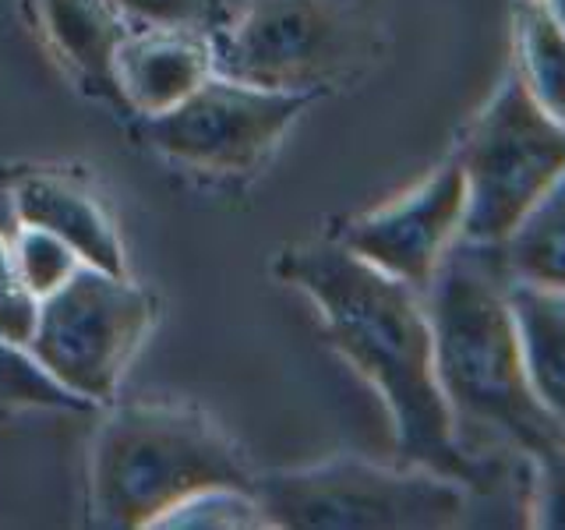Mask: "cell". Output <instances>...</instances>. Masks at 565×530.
Wrapping results in <instances>:
<instances>
[{
	"label": "cell",
	"instance_id": "obj_18",
	"mask_svg": "<svg viewBox=\"0 0 565 530\" xmlns=\"http://www.w3.org/2000/svg\"><path fill=\"white\" fill-rule=\"evenodd\" d=\"M18 265H22L29 290L43 300L50 290H57L64 279L75 276L78 265L85 262L75 255V247H67L61 237H53L50 230L22 223V230H18Z\"/></svg>",
	"mask_w": 565,
	"mask_h": 530
},
{
	"label": "cell",
	"instance_id": "obj_4",
	"mask_svg": "<svg viewBox=\"0 0 565 530\" xmlns=\"http://www.w3.org/2000/svg\"><path fill=\"white\" fill-rule=\"evenodd\" d=\"M252 499L265 527L441 530L463 523L470 488L428 467L335 456L305 470L252 477Z\"/></svg>",
	"mask_w": 565,
	"mask_h": 530
},
{
	"label": "cell",
	"instance_id": "obj_6",
	"mask_svg": "<svg viewBox=\"0 0 565 530\" xmlns=\"http://www.w3.org/2000/svg\"><path fill=\"white\" fill-rule=\"evenodd\" d=\"M467 177L463 244L494 247L565 173V124L530 96L509 67L456 149Z\"/></svg>",
	"mask_w": 565,
	"mask_h": 530
},
{
	"label": "cell",
	"instance_id": "obj_16",
	"mask_svg": "<svg viewBox=\"0 0 565 530\" xmlns=\"http://www.w3.org/2000/svg\"><path fill=\"white\" fill-rule=\"evenodd\" d=\"M11 173H0V343L25 350L40 315V297L29 290V283L18 265V209L11 199Z\"/></svg>",
	"mask_w": 565,
	"mask_h": 530
},
{
	"label": "cell",
	"instance_id": "obj_12",
	"mask_svg": "<svg viewBox=\"0 0 565 530\" xmlns=\"http://www.w3.org/2000/svg\"><path fill=\"white\" fill-rule=\"evenodd\" d=\"M43 29L61 57L75 64L78 75L110 99L117 93V50L128 40V14L110 0H40Z\"/></svg>",
	"mask_w": 565,
	"mask_h": 530
},
{
	"label": "cell",
	"instance_id": "obj_14",
	"mask_svg": "<svg viewBox=\"0 0 565 530\" xmlns=\"http://www.w3.org/2000/svg\"><path fill=\"white\" fill-rule=\"evenodd\" d=\"M484 255L509 283L565 294V173L502 244L484 247Z\"/></svg>",
	"mask_w": 565,
	"mask_h": 530
},
{
	"label": "cell",
	"instance_id": "obj_7",
	"mask_svg": "<svg viewBox=\"0 0 565 530\" xmlns=\"http://www.w3.org/2000/svg\"><path fill=\"white\" fill-rule=\"evenodd\" d=\"M156 322V300L128 276L78 265L57 290L40 300L29 358L64 393L88 406L110 403L124 368Z\"/></svg>",
	"mask_w": 565,
	"mask_h": 530
},
{
	"label": "cell",
	"instance_id": "obj_9",
	"mask_svg": "<svg viewBox=\"0 0 565 530\" xmlns=\"http://www.w3.org/2000/svg\"><path fill=\"white\" fill-rule=\"evenodd\" d=\"M467 177L456 152L403 199L350 220L335 244L424 294L463 237Z\"/></svg>",
	"mask_w": 565,
	"mask_h": 530
},
{
	"label": "cell",
	"instance_id": "obj_3",
	"mask_svg": "<svg viewBox=\"0 0 565 530\" xmlns=\"http://www.w3.org/2000/svg\"><path fill=\"white\" fill-rule=\"evenodd\" d=\"M209 491H252V474L199 411L131 403L103 421L93 453L103 527H156Z\"/></svg>",
	"mask_w": 565,
	"mask_h": 530
},
{
	"label": "cell",
	"instance_id": "obj_8",
	"mask_svg": "<svg viewBox=\"0 0 565 530\" xmlns=\"http://www.w3.org/2000/svg\"><path fill=\"white\" fill-rule=\"evenodd\" d=\"M311 99L209 75L188 99L141 120V138L188 170L244 177L265 163Z\"/></svg>",
	"mask_w": 565,
	"mask_h": 530
},
{
	"label": "cell",
	"instance_id": "obj_21",
	"mask_svg": "<svg viewBox=\"0 0 565 530\" xmlns=\"http://www.w3.org/2000/svg\"><path fill=\"white\" fill-rule=\"evenodd\" d=\"M226 4H230V8H234V11H237V8L244 4V0H226Z\"/></svg>",
	"mask_w": 565,
	"mask_h": 530
},
{
	"label": "cell",
	"instance_id": "obj_11",
	"mask_svg": "<svg viewBox=\"0 0 565 530\" xmlns=\"http://www.w3.org/2000/svg\"><path fill=\"white\" fill-rule=\"evenodd\" d=\"M8 184L18 220L50 230L53 237L75 247L85 265L124 276V247L117 230L82 184L57 173H11Z\"/></svg>",
	"mask_w": 565,
	"mask_h": 530
},
{
	"label": "cell",
	"instance_id": "obj_17",
	"mask_svg": "<svg viewBox=\"0 0 565 530\" xmlns=\"http://www.w3.org/2000/svg\"><path fill=\"white\" fill-rule=\"evenodd\" d=\"M0 406H57V411H93L78 396L64 393L25 350L0 343Z\"/></svg>",
	"mask_w": 565,
	"mask_h": 530
},
{
	"label": "cell",
	"instance_id": "obj_10",
	"mask_svg": "<svg viewBox=\"0 0 565 530\" xmlns=\"http://www.w3.org/2000/svg\"><path fill=\"white\" fill-rule=\"evenodd\" d=\"M212 71V35L170 25L128 32L117 50V93L138 117L188 99Z\"/></svg>",
	"mask_w": 565,
	"mask_h": 530
},
{
	"label": "cell",
	"instance_id": "obj_15",
	"mask_svg": "<svg viewBox=\"0 0 565 530\" xmlns=\"http://www.w3.org/2000/svg\"><path fill=\"white\" fill-rule=\"evenodd\" d=\"M516 75L547 114L565 124V29L544 0H520L516 11Z\"/></svg>",
	"mask_w": 565,
	"mask_h": 530
},
{
	"label": "cell",
	"instance_id": "obj_20",
	"mask_svg": "<svg viewBox=\"0 0 565 530\" xmlns=\"http://www.w3.org/2000/svg\"><path fill=\"white\" fill-rule=\"evenodd\" d=\"M544 8L552 11V18L565 29V0H544Z\"/></svg>",
	"mask_w": 565,
	"mask_h": 530
},
{
	"label": "cell",
	"instance_id": "obj_19",
	"mask_svg": "<svg viewBox=\"0 0 565 530\" xmlns=\"http://www.w3.org/2000/svg\"><path fill=\"white\" fill-rule=\"evenodd\" d=\"M110 4L141 25H170L205 35L223 32L234 18L226 0H110Z\"/></svg>",
	"mask_w": 565,
	"mask_h": 530
},
{
	"label": "cell",
	"instance_id": "obj_2",
	"mask_svg": "<svg viewBox=\"0 0 565 530\" xmlns=\"http://www.w3.org/2000/svg\"><path fill=\"white\" fill-rule=\"evenodd\" d=\"M428 300L435 368L456 438L505 446L534 467V481L565 470V424L541 403L523 361L505 279L484 247L459 241L441 262Z\"/></svg>",
	"mask_w": 565,
	"mask_h": 530
},
{
	"label": "cell",
	"instance_id": "obj_13",
	"mask_svg": "<svg viewBox=\"0 0 565 530\" xmlns=\"http://www.w3.org/2000/svg\"><path fill=\"white\" fill-rule=\"evenodd\" d=\"M505 294L516 318L530 382L541 403L565 424V294L509 279Z\"/></svg>",
	"mask_w": 565,
	"mask_h": 530
},
{
	"label": "cell",
	"instance_id": "obj_1",
	"mask_svg": "<svg viewBox=\"0 0 565 530\" xmlns=\"http://www.w3.org/2000/svg\"><path fill=\"white\" fill-rule=\"evenodd\" d=\"M276 276L315 300L332 347L379 389L393 414L399 464L481 485L484 464L456 438L420 294L335 241L282 252Z\"/></svg>",
	"mask_w": 565,
	"mask_h": 530
},
{
	"label": "cell",
	"instance_id": "obj_5",
	"mask_svg": "<svg viewBox=\"0 0 565 530\" xmlns=\"http://www.w3.org/2000/svg\"><path fill=\"white\" fill-rule=\"evenodd\" d=\"M375 50L367 0H244L212 35V71L273 93H326Z\"/></svg>",
	"mask_w": 565,
	"mask_h": 530
}]
</instances>
